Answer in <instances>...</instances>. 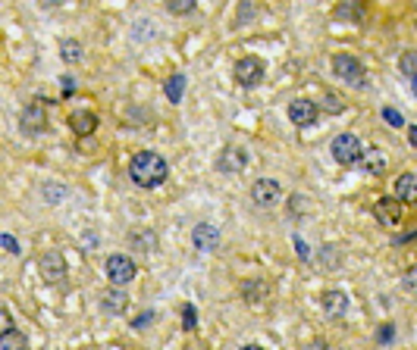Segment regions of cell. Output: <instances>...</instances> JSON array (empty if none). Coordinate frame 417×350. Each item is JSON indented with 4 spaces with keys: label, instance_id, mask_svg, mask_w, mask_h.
Wrapping results in <instances>:
<instances>
[{
    "label": "cell",
    "instance_id": "1",
    "mask_svg": "<svg viewBox=\"0 0 417 350\" xmlns=\"http://www.w3.org/2000/svg\"><path fill=\"white\" fill-rule=\"evenodd\" d=\"M166 175H170V166L154 150H138L129 163V178L138 188H160L166 182Z\"/></svg>",
    "mask_w": 417,
    "mask_h": 350
},
{
    "label": "cell",
    "instance_id": "2",
    "mask_svg": "<svg viewBox=\"0 0 417 350\" xmlns=\"http://www.w3.org/2000/svg\"><path fill=\"white\" fill-rule=\"evenodd\" d=\"M329 154H333V160L339 163V166H355V163H361L364 147H361V141H358V135L342 132V135L333 138V144H329Z\"/></svg>",
    "mask_w": 417,
    "mask_h": 350
},
{
    "label": "cell",
    "instance_id": "3",
    "mask_svg": "<svg viewBox=\"0 0 417 350\" xmlns=\"http://www.w3.org/2000/svg\"><path fill=\"white\" fill-rule=\"evenodd\" d=\"M333 72H336V79H342L345 85H351V88H364L367 85V75H364V66H361V60L358 56H351V54H336L333 56Z\"/></svg>",
    "mask_w": 417,
    "mask_h": 350
},
{
    "label": "cell",
    "instance_id": "4",
    "mask_svg": "<svg viewBox=\"0 0 417 350\" xmlns=\"http://www.w3.org/2000/svg\"><path fill=\"white\" fill-rule=\"evenodd\" d=\"M19 125H22V132H28V135H41L44 128H48V101L35 97L32 103H26V110H22V116H19Z\"/></svg>",
    "mask_w": 417,
    "mask_h": 350
},
{
    "label": "cell",
    "instance_id": "5",
    "mask_svg": "<svg viewBox=\"0 0 417 350\" xmlns=\"http://www.w3.org/2000/svg\"><path fill=\"white\" fill-rule=\"evenodd\" d=\"M135 260L129 254H110L107 256V278L113 282V288H123L135 278Z\"/></svg>",
    "mask_w": 417,
    "mask_h": 350
},
{
    "label": "cell",
    "instance_id": "6",
    "mask_svg": "<svg viewBox=\"0 0 417 350\" xmlns=\"http://www.w3.org/2000/svg\"><path fill=\"white\" fill-rule=\"evenodd\" d=\"M374 216H376V223L386 225V229H392V225L402 223V216H405V203L398 200V197H380L374 207Z\"/></svg>",
    "mask_w": 417,
    "mask_h": 350
},
{
    "label": "cell",
    "instance_id": "7",
    "mask_svg": "<svg viewBox=\"0 0 417 350\" xmlns=\"http://www.w3.org/2000/svg\"><path fill=\"white\" fill-rule=\"evenodd\" d=\"M235 81H239L242 88H258L260 81H264V63L258 60V56H245V60L235 63Z\"/></svg>",
    "mask_w": 417,
    "mask_h": 350
},
{
    "label": "cell",
    "instance_id": "8",
    "mask_svg": "<svg viewBox=\"0 0 417 350\" xmlns=\"http://www.w3.org/2000/svg\"><path fill=\"white\" fill-rule=\"evenodd\" d=\"M251 200L258 203V207H276V203L282 200V188L276 178H258V182L251 185Z\"/></svg>",
    "mask_w": 417,
    "mask_h": 350
},
{
    "label": "cell",
    "instance_id": "9",
    "mask_svg": "<svg viewBox=\"0 0 417 350\" xmlns=\"http://www.w3.org/2000/svg\"><path fill=\"white\" fill-rule=\"evenodd\" d=\"M289 119H292L298 128L314 125L317 122V103L308 101V97H295V101L289 103Z\"/></svg>",
    "mask_w": 417,
    "mask_h": 350
},
{
    "label": "cell",
    "instance_id": "10",
    "mask_svg": "<svg viewBox=\"0 0 417 350\" xmlns=\"http://www.w3.org/2000/svg\"><path fill=\"white\" fill-rule=\"evenodd\" d=\"M38 269H41L44 282H63L66 278V260H63V254H57V250H50V254H44L41 260H38Z\"/></svg>",
    "mask_w": 417,
    "mask_h": 350
},
{
    "label": "cell",
    "instance_id": "11",
    "mask_svg": "<svg viewBox=\"0 0 417 350\" xmlns=\"http://www.w3.org/2000/svg\"><path fill=\"white\" fill-rule=\"evenodd\" d=\"M192 244L198 250H217L220 229H217V225H211V223H198V225H195V231H192Z\"/></svg>",
    "mask_w": 417,
    "mask_h": 350
},
{
    "label": "cell",
    "instance_id": "12",
    "mask_svg": "<svg viewBox=\"0 0 417 350\" xmlns=\"http://www.w3.org/2000/svg\"><path fill=\"white\" fill-rule=\"evenodd\" d=\"M323 313H327V319H339L349 313V294H342V291H327L323 294Z\"/></svg>",
    "mask_w": 417,
    "mask_h": 350
},
{
    "label": "cell",
    "instance_id": "13",
    "mask_svg": "<svg viewBox=\"0 0 417 350\" xmlns=\"http://www.w3.org/2000/svg\"><path fill=\"white\" fill-rule=\"evenodd\" d=\"M248 166V154L242 147H226L223 156L217 160V169L220 172H242Z\"/></svg>",
    "mask_w": 417,
    "mask_h": 350
},
{
    "label": "cell",
    "instance_id": "14",
    "mask_svg": "<svg viewBox=\"0 0 417 350\" xmlns=\"http://www.w3.org/2000/svg\"><path fill=\"white\" fill-rule=\"evenodd\" d=\"M101 307L107 313H126L129 310V294L123 288H110L101 294Z\"/></svg>",
    "mask_w": 417,
    "mask_h": 350
},
{
    "label": "cell",
    "instance_id": "15",
    "mask_svg": "<svg viewBox=\"0 0 417 350\" xmlns=\"http://www.w3.org/2000/svg\"><path fill=\"white\" fill-rule=\"evenodd\" d=\"M396 197L402 203H417V172H405L396 178Z\"/></svg>",
    "mask_w": 417,
    "mask_h": 350
},
{
    "label": "cell",
    "instance_id": "16",
    "mask_svg": "<svg viewBox=\"0 0 417 350\" xmlns=\"http://www.w3.org/2000/svg\"><path fill=\"white\" fill-rule=\"evenodd\" d=\"M69 128H72L75 135H91L97 128V116L95 113H88V110H75L72 116H69Z\"/></svg>",
    "mask_w": 417,
    "mask_h": 350
},
{
    "label": "cell",
    "instance_id": "17",
    "mask_svg": "<svg viewBox=\"0 0 417 350\" xmlns=\"http://www.w3.org/2000/svg\"><path fill=\"white\" fill-rule=\"evenodd\" d=\"M164 91H166V101H170V103H182V94H185V75H182V72L170 75V79H166V85H164Z\"/></svg>",
    "mask_w": 417,
    "mask_h": 350
},
{
    "label": "cell",
    "instance_id": "18",
    "mask_svg": "<svg viewBox=\"0 0 417 350\" xmlns=\"http://www.w3.org/2000/svg\"><path fill=\"white\" fill-rule=\"evenodd\" d=\"M28 347V338L22 331H7V335H0V350H26Z\"/></svg>",
    "mask_w": 417,
    "mask_h": 350
},
{
    "label": "cell",
    "instance_id": "19",
    "mask_svg": "<svg viewBox=\"0 0 417 350\" xmlns=\"http://www.w3.org/2000/svg\"><path fill=\"white\" fill-rule=\"evenodd\" d=\"M361 163H364V169H367L370 175H380V172H386V160H383V156H380V150H364Z\"/></svg>",
    "mask_w": 417,
    "mask_h": 350
},
{
    "label": "cell",
    "instance_id": "20",
    "mask_svg": "<svg viewBox=\"0 0 417 350\" xmlns=\"http://www.w3.org/2000/svg\"><path fill=\"white\" fill-rule=\"evenodd\" d=\"M398 69H402V75H408L411 81L417 79V50H405L402 56H398Z\"/></svg>",
    "mask_w": 417,
    "mask_h": 350
},
{
    "label": "cell",
    "instance_id": "21",
    "mask_svg": "<svg viewBox=\"0 0 417 350\" xmlns=\"http://www.w3.org/2000/svg\"><path fill=\"white\" fill-rule=\"evenodd\" d=\"M323 110H327L329 116H339L345 110V101L339 94H336V91H327V94H323V103H320Z\"/></svg>",
    "mask_w": 417,
    "mask_h": 350
},
{
    "label": "cell",
    "instance_id": "22",
    "mask_svg": "<svg viewBox=\"0 0 417 350\" xmlns=\"http://www.w3.org/2000/svg\"><path fill=\"white\" fill-rule=\"evenodd\" d=\"M60 56L66 63H75L79 56H82V44H79V41H63V44H60Z\"/></svg>",
    "mask_w": 417,
    "mask_h": 350
},
{
    "label": "cell",
    "instance_id": "23",
    "mask_svg": "<svg viewBox=\"0 0 417 350\" xmlns=\"http://www.w3.org/2000/svg\"><path fill=\"white\" fill-rule=\"evenodd\" d=\"M182 329L185 331L198 329V313H195V303H182Z\"/></svg>",
    "mask_w": 417,
    "mask_h": 350
},
{
    "label": "cell",
    "instance_id": "24",
    "mask_svg": "<svg viewBox=\"0 0 417 350\" xmlns=\"http://www.w3.org/2000/svg\"><path fill=\"white\" fill-rule=\"evenodd\" d=\"M195 3H198V0H170V3H166V10H170V13H176V16H182V13H192Z\"/></svg>",
    "mask_w": 417,
    "mask_h": 350
},
{
    "label": "cell",
    "instance_id": "25",
    "mask_svg": "<svg viewBox=\"0 0 417 350\" xmlns=\"http://www.w3.org/2000/svg\"><path fill=\"white\" fill-rule=\"evenodd\" d=\"M132 241H135V247H144V250H148V254H151V250H154V247H157V238L151 235V231H138V235L132 238Z\"/></svg>",
    "mask_w": 417,
    "mask_h": 350
},
{
    "label": "cell",
    "instance_id": "26",
    "mask_svg": "<svg viewBox=\"0 0 417 350\" xmlns=\"http://www.w3.org/2000/svg\"><path fill=\"white\" fill-rule=\"evenodd\" d=\"M392 338H396V325H392V322H383V325H380V331H376V341H380V344H389Z\"/></svg>",
    "mask_w": 417,
    "mask_h": 350
},
{
    "label": "cell",
    "instance_id": "27",
    "mask_svg": "<svg viewBox=\"0 0 417 350\" xmlns=\"http://www.w3.org/2000/svg\"><path fill=\"white\" fill-rule=\"evenodd\" d=\"M383 119L389 122V125H396V128H402V125H405L402 113H396V110H392V107H383Z\"/></svg>",
    "mask_w": 417,
    "mask_h": 350
},
{
    "label": "cell",
    "instance_id": "28",
    "mask_svg": "<svg viewBox=\"0 0 417 350\" xmlns=\"http://www.w3.org/2000/svg\"><path fill=\"white\" fill-rule=\"evenodd\" d=\"M7 331H13V319H10V310L3 307L0 310V335H7Z\"/></svg>",
    "mask_w": 417,
    "mask_h": 350
},
{
    "label": "cell",
    "instance_id": "29",
    "mask_svg": "<svg viewBox=\"0 0 417 350\" xmlns=\"http://www.w3.org/2000/svg\"><path fill=\"white\" fill-rule=\"evenodd\" d=\"M289 203H292V213H308V197L295 194V197H292V200H289Z\"/></svg>",
    "mask_w": 417,
    "mask_h": 350
},
{
    "label": "cell",
    "instance_id": "30",
    "mask_svg": "<svg viewBox=\"0 0 417 350\" xmlns=\"http://www.w3.org/2000/svg\"><path fill=\"white\" fill-rule=\"evenodd\" d=\"M402 282H405V288H408V291H417V266H411V269L405 272Z\"/></svg>",
    "mask_w": 417,
    "mask_h": 350
},
{
    "label": "cell",
    "instance_id": "31",
    "mask_svg": "<svg viewBox=\"0 0 417 350\" xmlns=\"http://www.w3.org/2000/svg\"><path fill=\"white\" fill-rule=\"evenodd\" d=\"M0 244H3V247H7L10 250V254H22V250H19V244H16V238L13 235H0Z\"/></svg>",
    "mask_w": 417,
    "mask_h": 350
},
{
    "label": "cell",
    "instance_id": "32",
    "mask_svg": "<svg viewBox=\"0 0 417 350\" xmlns=\"http://www.w3.org/2000/svg\"><path fill=\"white\" fill-rule=\"evenodd\" d=\"M60 85H63V97H69L75 91V79H72V75H60Z\"/></svg>",
    "mask_w": 417,
    "mask_h": 350
},
{
    "label": "cell",
    "instance_id": "33",
    "mask_svg": "<svg viewBox=\"0 0 417 350\" xmlns=\"http://www.w3.org/2000/svg\"><path fill=\"white\" fill-rule=\"evenodd\" d=\"M63 194H66V191H63V188H57V185H54V188H50V185H48V188H44V197H48V200H60Z\"/></svg>",
    "mask_w": 417,
    "mask_h": 350
},
{
    "label": "cell",
    "instance_id": "34",
    "mask_svg": "<svg viewBox=\"0 0 417 350\" xmlns=\"http://www.w3.org/2000/svg\"><path fill=\"white\" fill-rule=\"evenodd\" d=\"M151 319H154V313H151V310H148V313H142V316H138L135 322H132V329H144V325H148Z\"/></svg>",
    "mask_w": 417,
    "mask_h": 350
},
{
    "label": "cell",
    "instance_id": "35",
    "mask_svg": "<svg viewBox=\"0 0 417 350\" xmlns=\"http://www.w3.org/2000/svg\"><path fill=\"white\" fill-rule=\"evenodd\" d=\"M295 250H298V256H301V260H308V244H304V241H301V238H295Z\"/></svg>",
    "mask_w": 417,
    "mask_h": 350
},
{
    "label": "cell",
    "instance_id": "36",
    "mask_svg": "<svg viewBox=\"0 0 417 350\" xmlns=\"http://www.w3.org/2000/svg\"><path fill=\"white\" fill-rule=\"evenodd\" d=\"M408 141H411V147H417V125L408 128Z\"/></svg>",
    "mask_w": 417,
    "mask_h": 350
},
{
    "label": "cell",
    "instance_id": "37",
    "mask_svg": "<svg viewBox=\"0 0 417 350\" xmlns=\"http://www.w3.org/2000/svg\"><path fill=\"white\" fill-rule=\"evenodd\" d=\"M242 350H264V347H258V344H248V347H242Z\"/></svg>",
    "mask_w": 417,
    "mask_h": 350
},
{
    "label": "cell",
    "instance_id": "38",
    "mask_svg": "<svg viewBox=\"0 0 417 350\" xmlns=\"http://www.w3.org/2000/svg\"><path fill=\"white\" fill-rule=\"evenodd\" d=\"M411 91H414V97H417V79H414V81H411Z\"/></svg>",
    "mask_w": 417,
    "mask_h": 350
}]
</instances>
